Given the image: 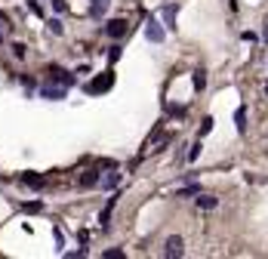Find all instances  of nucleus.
Returning a JSON list of instances; mask_svg holds the SVG:
<instances>
[{
    "instance_id": "nucleus-1",
    "label": "nucleus",
    "mask_w": 268,
    "mask_h": 259,
    "mask_svg": "<svg viewBox=\"0 0 268 259\" xmlns=\"http://www.w3.org/2000/svg\"><path fill=\"white\" fill-rule=\"evenodd\" d=\"M68 96V87H62V83H44L40 87V99H49V102H59V99H65Z\"/></svg>"
},
{
    "instance_id": "nucleus-2",
    "label": "nucleus",
    "mask_w": 268,
    "mask_h": 259,
    "mask_svg": "<svg viewBox=\"0 0 268 259\" xmlns=\"http://www.w3.org/2000/svg\"><path fill=\"white\" fill-rule=\"evenodd\" d=\"M111 83H114V71H105V74H99L96 80H89L87 83V93H105V90H111Z\"/></svg>"
},
{
    "instance_id": "nucleus-3",
    "label": "nucleus",
    "mask_w": 268,
    "mask_h": 259,
    "mask_svg": "<svg viewBox=\"0 0 268 259\" xmlns=\"http://www.w3.org/2000/svg\"><path fill=\"white\" fill-rule=\"evenodd\" d=\"M182 253H185V241H182L179 235L166 238V244H164V256H170V259H179Z\"/></svg>"
},
{
    "instance_id": "nucleus-4",
    "label": "nucleus",
    "mask_w": 268,
    "mask_h": 259,
    "mask_svg": "<svg viewBox=\"0 0 268 259\" xmlns=\"http://www.w3.org/2000/svg\"><path fill=\"white\" fill-rule=\"evenodd\" d=\"M49 80L53 83H62V87H74V74H68L59 65H49Z\"/></svg>"
},
{
    "instance_id": "nucleus-5",
    "label": "nucleus",
    "mask_w": 268,
    "mask_h": 259,
    "mask_svg": "<svg viewBox=\"0 0 268 259\" xmlns=\"http://www.w3.org/2000/svg\"><path fill=\"white\" fill-rule=\"evenodd\" d=\"M145 37H148V40H151V44H164V37H166V31H164V25L151 19V22H148V25H145Z\"/></svg>"
},
{
    "instance_id": "nucleus-6",
    "label": "nucleus",
    "mask_w": 268,
    "mask_h": 259,
    "mask_svg": "<svg viewBox=\"0 0 268 259\" xmlns=\"http://www.w3.org/2000/svg\"><path fill=\"white\" fill-rule=\"evenodd\" d=\"M176 15H179V6H176V3L161 6V19H164V25H166L170 31H176Z\"/></svg>"
},
{
    "instance_id": "nucleus-7",
    "label": "nucleus",
    "mask_w": 268,
    "mask_h": 259,
    "mask_svg": "<svg viewBox=\"0 0 268 259\" xmlns=\"http://www.w3.org/2000/svg\"><path fill=\"white\" fill-rule=\"evenodd\" d=\"M105 34H108V37H114V40H117V37H123V34H127V22H123V19H111V22L105 25Z\"/></svg>"
},
{
    "instance_id": "nucleus-8",
    "label": "nucleus",
    "mask_w": 268,
    "mask_h": 259,
    "mask_svg": "<svg viewBox=\"0 0 268 259\" xmlns=\"http://www.w3.org/2000/svg\"><path fill=\"white\" fill-rule=\"evenodd\" d=\"M108 6H111V0H89V15H93V19H102L108 13Z\"/></svg>"
},
{
    "instance_id": "nucleus-9",
    "label": "nucleus",
    "mask_w": 268,
    "mask_h": 259,
    "mask_svg": "<svg viewBox=\"0 0 268 259\" xmlns=\"http://www.w3.org/2000/svg\"><path fill=\"white\" fill-rule=\"evenodd\" d=\"M197 207H200V210H216V207H219V198H213V195H197Z\"/></svg>"
},
{
    "instance_id": "nucleus-10",
    "label": "nucleus",
    "mask_w": 268,
    "mask_h": 259,
    "mask_svg": "<svg viewBox=\"0 0 268 259\" xmlns=\"http://www.w3.org/2000/svg\"><path fill=\"white\" fill-rule=\"evenodd\" d=\"M99 182H102V179H99V170H87L80 176V185L83 188H93V185H99Z\"/></svg>"
},
{
    "instance_id": "nucleus-11",
    "label": "nucleus",
    "mask_w": 268,
    "mask_h": 259,
    "mask_svg": "<svg viewBox=\"0 0 268 259\" xmlns=\"http://www.w3.org/2000/svg\"><path fill=\"white\" fill-rule=\"evenodd\" d=\"M22 182H25V185H31V188H44V185H46V179L37 176V173H25Z\"/></svg>"
},
{
    "instance_id": "nucleus-12",
    "label": "nucleus",
    "mask_w": 268,
    "mask_h": 259,
    "mask_svg": "<svg viewBox=\"0 0 268 259\" xmlns=\"http://www.w3.org/2000/svg\"><path fill=\"white\" fill-rule=\"evenodd\" d=\"M234 127H238V133H244L247 130V108L240 105L238 111H234Z\"/></svg>"
},
{
    "instance_id": "nucleus-13",
    "label": "nucleus",
    "mask_w": 268,
    "mask_h": 259,
    "mask_svg": "<svg viewBox=\"0 0 268 259\" xmlns=\"http://www.w3.org/2000/svg\"><path fill=\"white\" fill-rule=\"evenodd\" d=\"M114 204H117V198H108L105 210H102V216H99V222H102V229H108V219H111V210H114Z\"/></svg>"
},
{
    "instance_id": "nucleus-14",
    "label": "nucleus",
    "mask_w": 268,
    "mask_h": 259,
    "mask_svg": "<svg viewBox=\"0 0 268 259\" xmlns=\"http://www.w3.org/2000/svg\"><path fill=\"white\" fill-rule=\"evenodd\" d=\"M117 182H120V173H108L99 185H102V188H117Z\"/></svg>"
},
{
    "instance_id": "nucleus-15",
    "label": "nucleus",
    "mask_w": 268,
    "mask_h": 259,
    "mask_svg": "<svg viewBox=\"0 0 268 259\" xmlns=\"http://www.w3.org/2000/svg\"><path fill=\"white\" fill-rule=\"evenodd\" d=\"M188 195H200V185H197V182H191V185L179 188V198H188Z\"/></svg>"
},
{
    "instance_id": "nucleus-16",
    "label": "nucleus",
    "mask_w": 268,
    "mask_h": 259,
    "mask_svg": "<svg viewBox=\"0 0 268 259\" xmlns=\"http://www.w3.org/2000/svg\"><path fill=\"white\" fill-rule=\"evenodd\" d=\"M13 56L15 59H25V56H28V46L25 44H13Z\"/></svg>"
},
{
    "instance_id": "nucleus-17",
    "label": "nucleus",
    "mask_w": 268,
    "mask_h": 259,
    "mask_svg": "<svg viewBox=\"0 0 268 259\" xmlns=\"http://www.w3.org/2000/svg\"><path fill=\"white\" fill-rule=\"evenodd\" d=\"M207 87V74L204 71H194V90H204Z\"/></svg>"
},
{
    "instance_id": "nucleus-18",
    "label": "nucleus",
    "mask_w": 268,
    "mask_h": 259,
    "mask_svg": "<svg viewBox=\"0 0 268 259\" xmlns=\"http://www.w3.org/2000/svg\"><path fill=\"white\" fill-rule=\"evenodd\" d=\"M213 123H216L213 118H204V123H200V136H207V133L213 130Z\"/></svg>"
},
{
    "instance_id": "nucleus-19",
    "label": "nucleus",
    "mask_w": 268,
    "mask_h": 259,
    "mask_svg": "<svg viewBox=\"0 0 268 259\" xmlns=\"http://www.w3.org/2000/svg\"><path fill=\"white\" fill-rule=\"evenodd\" d=\"M108 59H111V62H117V59H120V46H111V49H108Z\"/></svg>"
},
{
    "instance_id": "nucleus-20",
    "label": "nucleus",
    "mask_w": 268,
    "mask_h": 259,
    "mask_svg": "<svg viewBox=\"0 0 268 259\" xmlns=\"http://www.w3.org/2000/svg\"><path fill=\"white\" fill-rule=\"evenodd\" d=\"M40 210H44V204H37V200L34 204H25V213H40Z\"/></svg>"
},
{
    "instance_id": "nucleus-21",
    "label": "nucleus",
    "mask_w": 268,
    "mask_h": 259,
    "mask_svg": "<svg viewBox=\"0 0 268 259\" xmlns=\"http://www.w3.org/2000/svg\"><path fill=\"white\" fill-rule=\"evenodd\" d=\"M197 154H200V142H194V145H191V152H188V161H197Z\"/></svg>"
},
{
    "instance_id": "nucleus-22",
    "label": "nucleus",
    "mask_w": 268,
    "mask_h": 259,
    "mask_svg": "<svg viewBox=\"0 0 268 259\" xmlns=\"http://www.w3.org/2000/svg\"><path fill=\"white\" fill-rule=\"evenodd\" d=\"M166 111H170V114H176V118H182V114H185V108H182V105H170Z\"/></svg>"
},
{
    "instance_id": "nucleus-23",
    "label": "nucleus",
    "mask_w": 268,
    "mask_h": 259,
    "mask_svg": "<svg viewBox=\"0 0 268 259\" xmlns=\"http://www.w3.org/2000/svg\"><path fill=\"white\" fill-rule=\"evenodd\" d=\"M49 31H53V34H62V22L53 19V22H49Z\"/></svg>"
},
{
    "instance_id": "nucleus-24",
    "label": "nucleus",
    "mask_w": 268,
    "mask_h": 259,
    "mask_svg": "<svg viewBox=\"0 0 268 259\" xmlns=\"http://www.w3.org/2000/svg\"><path fill=\"white\" fill-rule=\"evenodd\" d=\"M123 250H105V259H120Z\"/></svg>"
},
{
    "instance_id": "nucleus-25",
    "label": "nucleus",
    "mask_w": 268,
    "mask_h": 259,
    "mask_svg": "<svg viewBox=\"0 0 268 259\" xmlns=\"http://www.w3.org/2000/svg\"><path fill=\"white\" fill-rule=\"evenodd\" d=\"M53 10H56V13H62V10H65V0H53Z\"/></svg>"
},
{
    "instance_id": "nucleus-26",
    "label": "nucleus",
    "mask_w": 268,
    "mask_h": 259,
    "mask_svg": "<svg viewBox=\"0 0 268 259\" xmlns=\"http://www.w3.org/2000/svg\"><path fill=\"white\" fill-rule=\"evenodd\" d=\"M262 40H265V44H268V25H265V28H262Z\"/></svg>"
},
{
    "instance_id": "nucleus-27",
    "label": "nucleus",
    "mask_w": 268,
    "mask_h": 259,
    "mask_svg": "<svg viewBox=\"0 0 268 259\" xmlns=\"http://www.w3.org/2000/svg\"><path fill=\"white\" fill-rule=\"evenodd\" d=\"M265 96H268V83H265Z\"/></svg>"
}]
</instances>
